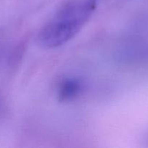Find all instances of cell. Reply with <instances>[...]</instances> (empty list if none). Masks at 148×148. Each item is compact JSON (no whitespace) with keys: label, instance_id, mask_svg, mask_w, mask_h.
Wrapping results in <instances>:
<instances>
[{"label":"cell","instance_id":"cell-1","mask_svg":"<svg viewBox=\"0 0 148 148\" xmlns=\"http://www.w3.org/2000/svg\"><path fill=\"white\" fill-rule=\"evenodd\" d=\"M95 7L96 0L74 1L65 5L40 32L39 43L46 49L64 44L77 34Z\"/></svg>","mask_w":148,"mask_h":148},{"label":"cell","instance_id":"cell-2","mask_svg":"<svg viewBox=\"0 0 148 148\" xmlns=\"http://www.w3.org/2000/svg\"><path fill=\"white\" fill-rule=\"evenodd\" d=\"M82 89L80 81L77 79H67L61 85L59 92L60 101H70L77 96Z\"/></svg>","mask_w":148,"mask_h":148}]
</instances>
